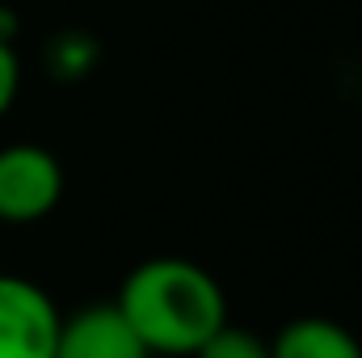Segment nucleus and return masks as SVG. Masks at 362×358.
Wrapping results in <instances>:
<instances>
[{"label": "nucleus", "mask_w": 362, "mask_h": 358, "mask_svg": "<svg viewBox=\"0 0 362 358\" xmlns=\"http://www.w3.org/2000/svg\"><path fill=\"white\" fill-rule=\"evenodd\" d=\"M55 358H152L114 304H89L59 321Z\"/></svg>", "instance_id": "20e7f679"}, {"label": "nucleus", "mask_w": 362, "mask_h": 358, "mask_svg": "<svg viewBox=\"0 0 362 358\" xmlns=\"http://www.w3.org/2000/svg\"><path fill=\"white\" fill-rule=\"evenodd\" d=\"M189 358H270V342L249 333V329H236V325H223L215 337H206Z\"/></svg>", "instance_id": "0eeeda50"}, {"label": "nucleus", "mask_w": 362, "mask_h": 358, "mask_svg": "<svg viewBox=\"0 0 362 358\" xmlns=\"http://www.w3.org/2000/svg\"><path fill=\"white\" fill-rule=\"evenodd\" d=\"M59 321L55 299L38 282L0 274V358H55Z\"/></svg>", "instance_id": "7ed1b4c3"}, {"label": "nucleus", "mask_w": 362, "mask_h": 358, "mask_svg": "<svg viewBox=\"0 0 362 358\" xmlns=\"http://www.w3.org/2000/svg\"><path fill=\"white\" fill-rule=\"evenodd\" d=\"M114 308L152 358H189L228 325V295L219 278L189 258L139 262L122 278Z\"/></svg>", "instance_id": "f257e3e1"}, {"label": "nucleus", "mask_w": 362, "mask_h": 358, "mask_svg": "<svg viewBox=\"0 0 362 358\" xmlns=\"http://www.w3.org/2000/svg\"><path fill=\"white\" fill-rule=\"evenodd\" d=\"M42 59H47V72L55 81H81V76H89V68L97 64V42L89 34H81V30H64V34H55L47 42Z\"/></svg>", "instance_id": "423d86ee"}, {"label": "nucleus", "mask_w": 362, "mask_h": 358, "mask_svg": "<svg viewBox=\"0 0 362 358\" xmlns=\"http://www.w3.org/2000/svg\"><path fill=\"white\" fill-rule=\"evenodd\" d=\"M270 358H362V346L329 316H295L270 342Z\"/></svg>", "instance_id": "39448f33"}, {"label": "nucleus", "mask_w": 362, "mask_h": 358, "mask_svg": "<svg viewBox=\"0 0 362 358\" xmlns=\"http://www.w3.org/2000/svg\"><path fill=\"white\" fill-rule=\"evenodd\" d=\"M64 198V165L42 144L0 148V224H38Z\"/></svg>", "instance_id": "f03ea898"}, {"label": "nucleus", "mask_w": 362, "mask_h": 358, "mask_svg": "<svg viewBox=\"0 0 362 358\" xmlns=\"http://www.w3.org/2000/svg\"><path fill=\"white\" fill-rule=\"evenodd\" d=\"M17 89H21V59H17L13 42L0 38V118H4V110L17 101Z\"/></svg>", "instance_id": "6e6552de"}]
</instances>
